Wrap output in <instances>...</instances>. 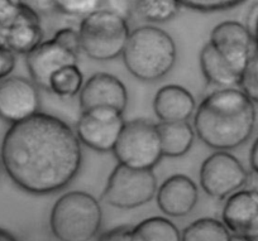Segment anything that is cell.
Instances as JSON below:
<instances>
[{
    "label": "cell",
    "instance_id": "cell-20",
    "mask_svg": "<svg viewBox=\"0 0 258 241\" xmlns=\"http://www.w3.org/2000/svg\"><path fill=\"white\" fill-rule=\"evenodd\" d=\"M131 241H181V231L168 218L153 216L133 226Z\"/></svg>",
    "mask_w": 258,
    "mask_h": 241
},
{
    "label": "cell",
    "instance_id": "cell-2",
    "mask_svg": "<svg viewBox=\"0 0 258 241\" xmlns=\"http://www.w3.org/2000/svg\"><path fill=\"white\" fill-rule=\"evenodd\" d=\"M255 119L254 103L239 88L217 89L197 106L194 130L209 148L229 151L249 140Z\"/></svg>",
    "mask_w": 258,
    "mask_h": 241
},
{
    "label": "cell",
    "instance_id": "cell-7",
    "mask_svg": "<svg viewBox=\"0 0 258 241\" xmlns=\"http://www.w3.org/2000/svg\"><path fill=\"white\" fill-rule=\"evenodd\" d=\"M157 178L153 171L135 170L116 165L103 191V200L119 210H133L156 197Z\"/></svg>",
    "mask_w": 258,
    "mask_h": 241
},
{
    "label": "cell",
    "instance_id": "cell-37",
    "mask_svg": "<svg viewBox=\"0 0 258 241\" xmlns=\"http://www.w3.org/2000/svg\"><path fill=\"white\" fill-rule=\"evenodd\" d=\"M230 241H252V240H249V238L242 237V236L232 235V238H230Z\"/></svg>",
    "mask_w": 258,
    "mask_h": 241
},
{
    "label": "cell",
    "instance_id": "cell-35",
    "mask_svg": "<svg viewBox=\"0 0 258 241\" xmlns=\"http://www.w3.org/2000/svg\"><path fill=\"white\" fill-rule=\"evenodd\" d=\"M248 190H252L254 192H258V173L254 171H250L248 172V178L247 183H245V187Z\"/></svg>",
    "mask_w": 258,
    "mask_h": 241
},
{
    "label": "cell",
    "instance_id": "cell-5",
    "mask_svg": "<svg viewBox=\"0 0 258 241\" xmlns=\"http://www.w3.org/2000/svg\"><path fill=\"white\" fill-rule=\"evenodd\" d=\"M81 52L94 61H113L123 54L131 34L128 21L105 11L84 17L79 26Z\"/></svg>",
    "mask_w": 258,
    "mask_h": 241
},
{
    "label": "cell",
    "instance_id": "cell-36",
    "mask_svg": "<svg viewBox=\"0 0 258 241\" xmlns=\"http://www.w3.org/2000/svg\"><path fill=\"white\" fill-rule=\"evenodd\" d=\"M0 241H18V238L6 228L0 227Z\"/></svg>",
    "mask_w": 258,
    "mask_h": 241
},
{
    "label": "cell",
    "instance_id": "cell-14",
    "mask_svg": "<svg viewBox=\"0 0 258 241\" xmlns=\"http://www.w3.org/2000/svg\"><path fill=\"white\" fill-rule=\"evenodd\" d=\"M79 56L59 46L53 39L43 41L26 56L29 78L39 89L48 90L51 77L61 68L78 64Z\"/></svg>",
    "mask_w": 258,
    "mask_h": 241
},
{
    "label": "cell",
    "instance_id": "cell-40",
    "mask_svg": "<svg viewBox=\"0 0 258 241\" xmlns=\"http://www.w3.org/2000/svg\"><path fill=\"white\" fill-rule=\"evenodd\" d=\"M257 241H258V240H257Z\"/></svg>",
    "mask_w": 258,
    "mask_h": 241
},
{
    "label": "cell",
    "instance_id": "cell-25",
    "mask_svg": "<svg viewBox=\"0 0 258 241\" xmlns=\"http://www.w3.org/2000/svg\"><path fill=\"white\" fill-rule=\"evenodd\" d=\"M239 89L250 99V101L258 104V49L243 72Z\"/></svg>",
    "mask_w": 258,
    "mask_h": 241
},
{
    "label": "cell",
    "instance_id": "cell-4",
    "mask_svg": "<svg viewBox=\"0 0 258 241\" xmlns=\"http://www.w3.org/2000/svg\"><path fill=\"white\" fill-rule=\"evenodd\" d=\"M103 210L93 195L71 191L58 197L49 213V228L58 241H91L98 237Z\"/></svg>",
    "mask_w": 258,
    "mask_h": 241
},
{
    "label": "cell",
    "instance_id": "cell-3",
    "mask_svg": "<svg viewBox=\"0 0 258 241\" xmlns=\"http://www.w3.org/2000/svg\"><path fill=\"white\" fill-rule=\"evenodd\" d=\"M121 57L126 69L136 78L155 83L172 71L177 51L175 41L167 32L143 26L131 32Z\"/></svg>",
    "mask_w": 258,
    "mask_h": 241
},
{
    "label": "cell",
    "instance_id": "cell-19",
    "mask_svg": "<svg viewBox=\"0 0 258 241\" xmlns=\"http://www.w3.org/2000/svg\"><path fill=\"white\" fill-rule=\"evenodd\" d=\"M163 156L180 158L190 151L195 140V130L187 121L157 123Z\"/></svg>",
    "mask_w": 258,
    "mask_h": 241
},
{
    "label": "cell",
    "instance_id": "cell-16",
    "mask_svg": "<svg viewBox=\"0 0 258 241\" xmlns=\"http://www.w3.org/2000/svg\"><path fill=\"white\" fill-rule=\"evenodd\" d=\"M156 201L163 215L173 218L185 217L197 207L199 188L186 175H173L157 188Z\"/></svg>",
    "mask_w": 258,
    "mask_h": 241
},
{
    "label": "cell",
    "instance_id": "cell-12",
    "mask_svg": "<svg viewBox=\"0 0 258 241\" xmlns=\"http://www.w3.org/2000/svg\"><path fill=\"white\" fill-rule=\"evenodd\" d=\"M209 43L240 76L258 49L248 27L235 21H225L215 26Z\"/></svg>",
    "mask_w": 258,
    "mask_h": 241
},
{
    "label": "cell",
    "instance_id": "cell-22",
    "mask_svg": "<svg viewBox=\"0 0 258 241\" xmlns=\"http://www.w3.org/2000/svg\"><path fill=\"white\" fill-rule=\"evenodd\" d=\"M84 83L85 79L83 72L79 68V64H70L57 71L51 77L47 91L57 98L71 99L80 94Z\"/></svg>",
    "mask_w": 258,
    "mask_h": 241
},
{
    "label": "cell",
    "instance_id": "cell-17",
    "mask_svg": "<svg viewBox=\"0 0 258 241\" xmlns=\"http://www.w3.org/2000/svg\"><path fill=\"white\" fill-rule=\"evenodd\" d=\"M195 110V98L187 89L180 85L162 86L153 99V111L161 123L187 121Z\"/></svg>",
    "mask_w": 258,
    "mask_h": 241
},
{
    "label": "cell",
    "instance_id": "cell-9",
    "mask_svg": "<svg viewBox=\"0 0 258 241\" xmlns=\"http://www.w3.org/2000/svg\"><path fill=\"white\" fill-rule=\"evenodd\" d=\"M43 42L39 14L26 3H19L0 17V46L14 54H28Z\"/></svg>",
    "mask_w": 258,
    "mask_h": 241
},
{
    "label": "cell",
    "instance_id": "cell-33",
    "mask_svg": "<svg viewBox=\"0 0 258 241\" xmlns=\"http://www.w3.org/2000/svg\"><path fill=\"white\" fill-rule=\"evenodd\" d=\"M249 163H250V171H254V172L258 173V138L255 139L252 148H250Z\"/></svg>",
    "mask_w": 258,
    "mask_h": 241
},
{
    "label": "cell",
    "instance_id": "cell-29",
    "mask_svg": "<svg viewBox=\"0 0 258 241\" xmlns=\"http://www.w3.org/2000/svg\"><path fill=\"white\" fill-rule=\"evenodd\" d=\"M17 64V54L0 46V83L12 76Z\"/></svg>",
    "mask_w": 258,
    "mask_h": 241
},
{
    "label": "cell",
    "instance_id": "cell-10",
    "mask_svg": "<svg viewBox=\"0 0 258 241\" xmlns=\"http://www.w3.org/2000/svg\"><path fill=\"white\" fill-rule=\"evenodd\" d=\"M125 120L121 111L111 108H95L81 111L76 124V135L81 144L100 153L113 151Z\"/></svg>",
    "mask_w": 258,
    "mask_h": 241
},
{
    "label": "cell",
    "instance_id": "cell-23",
    "mask_svg": "<svg viewBox=\"0 0 258 241\" xmlns=\"http://www.w3.org/2000/svg\"><path fill=\"white\" fill-rule=\"evenodd\" d=\"M178 0H137L136 12L138 16L150 23H166L180 13Z\"/></svg>",
    "mask_w": 258,
    "mask_h": 241
},
{
    "label": "cell",
    "instance_id": "cell-32",
    "mask_svg": "<svg viewBox=\"0 0 258 241\" xmlns=\"http://www.w3.org/2000/svg\"><path fill=\"white\" fill-rule=\"evenodd\" d=\"M247 27L250 31V33H252L253 39L255 42V46L258 48V4L250 11L249 17H248Z\"/></svg>",
    "mask_w": 258,
    "mask_h": 241
},
{
    "label": "cell",
    "instance_id": "cell-24",
    "mask_svg": "<svg viewBox=\"0 0 258 241\" xmlns=\"http://www.w3.org/2000/svg\"><path fill=\"white\" fill-rule=\"evenodd\" d=\"M54 9L73 17H86L99 11L100 0H52Z\"/></svg>",
    "mask_w": 258,
    "mask_h": 241
},
{
    "label": "cell",
    "instance_id": "cell-39",
    "mask_svg": "<svg viewBox=\"0 0 258 241\" xmlns=\"http://www.w3.org/2000/svg\"><path fill=\"white\" fill-rule=\"evenodd\" d=\"M91 241H96V238H95V240H91Z\"/></svg>",
    "mask_w": 258,
    "mask_h": 241
},
{
    "label": "cell",
    "instance_id": "cell-30",
    "mask_svg": "<svg viewBox=\"0 0 258 241\" xmlns=\"http://www.w3.org/2000/svg\"><path fill=\"white\" fill-rule=\"evenodd\" d=\"M133 226L121 225L100 233L96 241H131Z\"/></svg>",
    "mask_w": 258,
    "mask_h": 241
},
{
    "label": "cell",
    "instance_id": "cell-11",
    "mask_svg": "<svg viewBox=\"0 0 258 241\" xmlns=\"http://www.w3.org/2000/svg\"><path fill=\"white\" fill-rule=\"evenodd\" d=\"M41 113L38 86L31 78L9 76L0 83V119L11 125Z\"/></svg>",
    "mask_w": 258,
    "mask_h": 241
},
{
    "label": "cell",
    "instance_id": "cell-1",
    "mask_svg": "<svg viewBox=\"0 0 258 241\" xmlns=\"http://www.w3.org/2000/svg\"><path fill=\"white\" fill-rule=\"evenodd\" d=\"M0 162L17 187L29 195L47 196L63 191L78 177L83 150L66 121L38 113L9 126L2 140Z\"/></svg>",
    "mask_w": 258,
    "mask_h": 241
},
{
    "label": "cell",
    "instance_id": "cell-18",
    "mask_svg": "<svg viewBox=\"0 0 258 241\" xmlns=\"http://www.w3.org/2000/svg\"><path fill=\"white\" fill-rule=\"evenodd\" d=\"M200 68L205 79L218 89L239 88L240 76L208 42L200 52Z\"/></svg>",
    "mask_w": 258,
    "mask_h": 241
},
{
    "label": "cell",
    "instance_id": "cell-28",
    "mask_svg": "<svg viewBox=\"0 0 258 241\" xmlns=\"http://www.w3.org/2000/svg\"><path fill=\"white\" fill-rule=\"evenodd\" d=\"M132 0H100V7H99V11L113 13L125 21H128L132 16Z\"/></svg>",
    "mask_w": 258,
    "mask_h": 241
},
{
    "label": "cell",
    "instance_id": "cell-8",
    "mask_svg": "<svg viewBox=\"0 0 258 241\" xmlns=\"http://www.w3.org/2000/svg\"><path fill=\"white\" fill-rule=\"evenodd\" d=\"M248 172L239 159L229 151L210 154L200 167L199 180L203 191L212 198L224 201L247 183Z\"/></svg>",
    "mask_w": 258,
    "mask_h": 241
},
{
    "label": "cell",
    "instance_id": "cell-34",
    "mask_svg": "<svg viewBox=\"0 0 258 241\" xmlns=\"http://www.w3.org/2000/svg\"><path fill=\"white\" fill-rule=\"evenodd\" d=\"M19 3H22V0H0V17L8 13Z\"/></svg>",
    "mask_w": 258,
    "mask_h": 241
},
{
    "label": "cell",
    "instance_id": "cell-13",
    "mask_svg": "<svg viewBox=\"0 0 258 241\" xmlns=\"http://www.w3.org/2000/svg\"><path fill=\"white\" fill-rule=\"evenodd\" d=\"M81 111L95 108H111L121 111L128 105V91L121 79L106 72H98L84 83L79 94Z\"/></svg>",
    "mask_w": 258,
    "mask_h": 241
},
{
    "label": "cell",
    "instance_id": "cell-27",
    "mask_svg": "<svg viewBox=\"0 0 258 241\" xmlns=\"http://www.w3.org/2000/svg\"><path fill=\"white\" fill-rule=\"evenodd\" d=\"M53 41H56L59 46L63 48L69 49L73 53L80 56L81 53V44H80V36H79L78 29L73 27H64V28L58 29L52 37Z\"/></svg>",
    "mask_w": 258,
    "mask_h": 241
},
{
    "label": "cell",
    "instance_id": "cell-21",
    "mask_svg": "<svg viewBox=\"0 0 258 241\" xmlns=\"http://www.w3.org/2000/svg\"><path fill=\"white\" fill-rule=\"evenodd\" d=\"M232 233L222 220L202 217L181 231V241H230Z\"/></svg>",
    "mask_w": 258,
    "mask_h": 241
},
{
    "label": "cell",
    "instance_id": "cell-6",
    "mask_svg": "<svg viewBox=\"0 0 258 241\" xmlns=\"http://www.w3.org/2000/svg\"><path fill=\"white\" fill-rule=\"evenodd\" d=\"M113 154L119 165L153 171L163 156L157 124L147 119L125 121Z\"/></svg>",
    "mask_w": 258,
    "mask_h": 241
},
{
    "label": "cell",
    "instance_id": "cell-26",
    "mask_svg": "<svg viewBox=\"0 0 258 241\" xmlns=\"http://www.w3.org/2000/svg\"><path fill=\"white\" fill-rule=\"evenodd\" d=\"M180 4L192 11L212 13V12H222L232 9L242 4L244 0H178Z\"/></svg>",
    "mask_w": 258,
    "mask_h": 241
},
{
    "label": "cell",
    "instance_id": "cell-15",
    "mask_svg": "<svg viewBox=\"0 0 258 241\" xmlns=\"http://www.w3.org/2000/svg\"><path fill=\"white\" fill-rule=\"evenodd\" d=\"M222 222L232 235L258 240V192L248 188L238 191L225 200Z\"/></svg>",
    "mask_w": 258,
    "mask_h": 241
},
{
    "label": "cell",
    "instance_id": "cell-38",
    "mask_svg": "<svg viewBox=\"0 0 258 241\" xmlns=\"http://www.w3.org/2000/svg\"><path fill=\"white\" fill-rule=\"evenodd\" d=\"M0 170H2V162H0Z\"/></svg>",
    "mask_w": 258,
    "mask_h": 241
},
{
    "label": "cell",
    "instance_id": "cell-31",
    "mask_svg": "<svg viewBox=\"0 0 258 241\" xmlns=\"http://www.w3.org/2000/svg\"><path fill=\"white\" fill-rule=\"evenodd\" d=\"M22 2L34 9L38 14H48L56 11L52 0H22Z\"/></svg>",
    "mask_w": 258,
    "mask_h": 241
}]
</instances>
